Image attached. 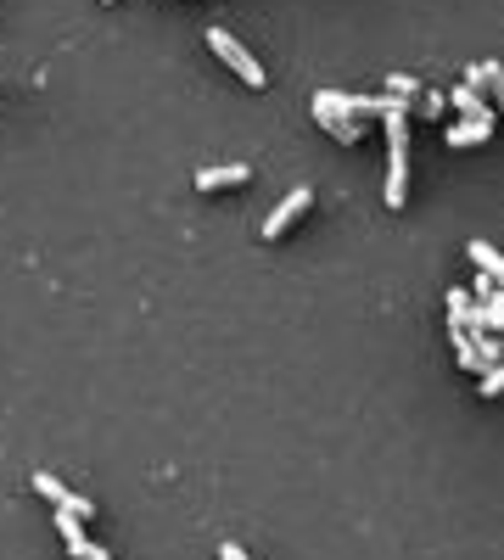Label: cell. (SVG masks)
I'll list each match as a JSON object with an SVG mask.
<instances>
[{
    "label": "cell",
    "instance_id": "17",
    "mask_svg": "<svg viewBox=\"0 0 504 560\" xmlns=\"http://www.w3.org/2000/svg\"><path fill=\"white\" fill-rule=\"evenodd\" d=\"M219 560H252V555L241 544H219Z\"/></svg>",
    "mask_w": 504,
    "mask_h": 560
},
{
    "label": "cell",
    "instance_id": "11",
    "mask_svg": "<svg viewBox=\"0 0 504 560\" xmlns=\"http://www.w3.org/2000/svg\"><path fill=\"white\" fill-rule=\"evenodd\" d=\"M471 331H504V286L493 297H482L471 314Z\"/></svg>",
    "mask_w": 504,
    "mask_h": 560
},
{
    "label": "cell",
    "instance_id": "6",
    "mask_svg": "<svg viewBox=\"0 0 504 560\" xmlns=\"http://www.w3.org/2000/svg\"><path fill=\"white\" fill-rule=\"evenodd\" d=\"M308 202H314V191H308V185H297V191H292V196H286V202H280V208H275V213H269V219H264V241L286 236V224H292V219H297V213H303V208H308Z\"/></svg>",
    "mask_w": 504,
    "mask_h": 560
},
{
    "label": "cell",
    "instance_id": "12",
    "mask_svg": "<svg viewBox=\"0 0 504 560\" xmlns=\"http://www.w3.org/2000/svg\"><path fill=\"white\" fill-rule=\"evenodd\" d=\"M465 258H471V264L482 269L488 280H499V286H504V252L499 247H488V241H471V247H465Z\"/></svg>",
    "mask_w": 504,
    "mask_h": 560
},
{
    "label": "cell",
    "instance_id": "15",
    "mask_svg": "<svg viewBox=\"0 0 504 560\" xmlns=\"http://www.w3.org/2000/svg\"><path fill=\"white\" fill-rule=\"evenodd\" d=\"M387 96H398V101H415V96H420V84L409 79V73H392V79H387Z\"/></svg>",
    "mask_w": 504,
    "mask_h": 560
},
{
    "label": "cell",
    "instance_id": "7",
    "mask_svg": "<svg viewBox=\"0 0 504 560\" xmlns=\"http://www.w3.org/2000/svg\"><path fill=\"white\" fill-rule=\"evenodd\" d=\"M465 84H476L482 96H493V107L504 112V68H499V62H476V68L465 73Z\"/></svg>",
    "mask_w": 504,
    "mask_h": 560
},
{
    "label": "cell",
    "instance_id": "10",
    "mask_svg": "<svg viewBox=\"0 0 504 560\" xmlns=\"http://www.w3.org/2000/svg\"><path fill=\"white\" fill-rule=\"evenodd\" d=\"M308 107H314V101H308ZM314 118H320V124L331 129L336 140H348V146L364 135V118H342V112H331V107H314Z\"/></svg>",
    "mask_w": 504,
    "mask_h": 560
},
{
    "label": "cell",
    "instance_id": "4",
    "mask_svg": "<svg viewBox=\"0 0 504 560\" xmlns=\"http://www.w3.org/2000/svg\"><path fill=\"white\" fill-rule=\"evenodd\" d=\"M34 488H40V499H51L56 510H68V516H79V521H90V510H96V504L84 499V493L62 488V482H56L51 471H34Z\"/></svg>",
    "mask_w": 504,
    "mask_h": 560
},
{
    "label": "cell",
    "instance_id": "1",
    "mask_svg": "<svg viewBox=\"0 0 504 560\" xmlns=\"http://www.w3.org/2000/svg\"><path fill=\"white\" fill-rule=\"evenodd\" d=\"M381 129H387V208H404L409 196V101H392L387 118H381Z\"/></svg>",
    "mask_w": 504,
    "mask_h": 560
},
{
    "label": "cell",
    "instance_id": "9",
    "mask_svg": "<svg viewBox=\"0 0 504 560\" xmlns=\"http://www.w3.org/2000/svg\"><path fill=\"white\" fill-rule=\"evenodd\" d=\"M493 135V112H482V118H460V124L448 129V146H476V140Z\"/></svg>",
    "mask_w": 504,
    "mask_h": 560
},
{
    "label": "cell",
    "instance_id": "2",
    "mask_svg": "<svg viewBox=\"0 0 504 560\" xmlns=\"http://www.w3.org/2000/svg\"><path fill=\"white\" fill-rule=\"evenodd\" d=\"M314 107H331V112H342V118H387V107L398 96H342V90H314Z\"/></svg>",
    "mask_w": 504,
    "mask_h": 560
},
{
    "label": "cell",
    "instance_id": "14",
    "mask_svg": "<svg viewBox=\"0 0 504 560\" xmlns=\"http://www.w3.org/2000/svg\"><path fill=\"white\" fill-rule=\"evenodd\" d=\"M443 107H448V96H437V90H420V96H415L420 118H443Z\"/></svg>",
    "mask_w": 504,
    "mask_h": 560
},
{
    "label": "cell",
    "instance_id": "16",
    "mask_svg": "<svg viewBox=\"0 0 504 560\" xmlns=\"http://www.w3.org/2000/svg\"><path fill=\"white\" fill-rule=\"evenodd\" d=\"M476 392H482V398H499V392H504V364H493L488 376L476 381Z\"/></svg>",
    "mask_w": 504,
    "mask_h": 560
},
{
    "label": "cell",
    "instance_id": "13",
    "mask_svg": "<svg viewBox=\"0 0 504 560\" xmlns=\"http://www.w3.org/2000/svg\"><path fill=\"white\" fill-rule=\"evenodd\" d=\"M448 107H460V118H482V112H493L488 96H482L476 84H454V90H448Z\"/></svg>",
    "mask_w": 504,
    "mask_h": 560
},
{
    "label": "cell",
    "instance_id": "5",
    "mask_svg": "<svg viewBox=\"0 0 504 560\" xmlns=\"http://www.w3.org/2000/svg\"><path fill=\"white\" fill-rule=\"evenodd\" d=\"M56 532H62V544H68L73 560H112V549L90 544V538H84V527H79V516H68V510H56Z\"/></svg>",
    "mask_w": 504,
    "mask_h": 560
},
{
    "label": "cell",
    "instance_id": "3",
    "mask_svg": "<svg viewBox=\"0 0 504 560\" xmlns=\"http://www.w3.org/2000/svg\"><path fill=\"white\" fill-rule=\"evenodd\" d=\"M208 45H213V51H219L224 62H230V68H236L247 84H258V90H264V62H258V56H247V45H241L236 34H224V28H208Z\"/></svg>",
    "mask_w": 504,
    "mask_h": 560
},
{
    "label": "cell",
    "instance_id": "8",
    "mask_svg": "<svg viewBox=\"0 0 504 560\" xmlns=\"http://www.w3.org/2000/svg\"><path fill=\"white\" fill-rule=\"evenodd\" d=\"M247 180H252L247 163H219V168H202V174H196L202 191H219V185H247Z\"/></svg>",
    "mask_w": 504,
    "mask_h": 560
}]
</instances>
